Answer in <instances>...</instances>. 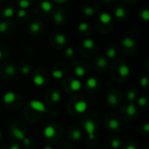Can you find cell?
<instances>
[{
	"label": "cell",
	"instance_id": "obj_1",
	"mask_svg": "<svg viewBox=\"0 0 149 149\" xmlns=\"http://www.w3.org/2000/svg\"><path fill=\"white\" fill-rule=\"evenodd\" d=\"M84 127L88 134V137L90 140H94L95 138V131H96V126L93 121L92 120H86L85 122Z\"/></svg>",
	"mask_w": 149,
	"mask_h": 149
},
{
	"label": "cell",
	"instance_id": "obj_2",
	"mask_svg": "<svg viewBox=\"0 0 149 149\" xmlns=\"http://www.w3.org/2000/svg\"><path fill=\"white\" fill-rule=\"evenodd\" d=\"M29 106L35 111L37 112H39V113H44L46 111V107L44 105L43 102L39 101V100H31L29 102Z\"/></svg>",
	"mask_w": 149,
	"mask_h": 149
},
{
	"label": "cell",
	"instance_id": "obj_3",
	"mask_svg": "<svg viewBox=\"0 0 149 149\" xmlns=\"http://www.w3.org/2000/svg\"><path fill=\"white\" fill-rule=\"evenodd\" d=\"M17 99V95L13 92H7L3 96V101L4 104H11Z\"/></svg>",
	"mask_w": 149,
	"mask_h": 149
},
{
	"label": "cell",
	"instance_id": "obj_4",
	"mask_svg": "<svg viewBox=\"0 0 149 149\" xmlns=\"http://www.w3.org/2000/svg\"><path fill=\"white\" fill-rule=\"evenodd\" d=\"M87 109V103L86 101L81 100L79 101H78L75 105H74V110L79 113H83L86 112V110Z\"/></svg>",
	"mask_w": 149,
	"mask_h": 149
},
{
	"label": "cell",
	"instance_id": "obj_5",
	"mask_svg": "<svg viewBox=\"0 0 149 149\" xmlns=\"http://www.w3.org/2000/svg\"><path fill=\"white\" fill-rule=\"evenodd\" d=\"M44 136L46 138V139H52L54 137L55 134H56V130H55V127L52 125H48L47 127H45L44 129Z\"/></svg>",
	"mask_w": 149,
	"mask_h": 149
},
{
	"label": "cell",
	"instance_id": "obj_6",
	"mask_svg": "<svg viewBox=\"0 0 149 149\" xmlns=\"http://www.w3.org/2000/svg\"><path fill=\"white\" fill-rule=\"evenodd\" d=\"M121 44L124 47L127 48V49H131V48H134V45H135V42L134 40L130 38V37H125L122 41H121Z\"/></svg>",
	"mask_w": 149,
	"mask_h": 149
},
{
	"label": "cell",
	"instance_id": "obj_7",
	"mask_svg": "<svg viewBox=\"0 0 149 149\" xmlns=\"http://www.w3.org/2000/svg\"><path fill=\"white\" fill-rule=\"evenodd\" d=\"M119 74L123 78H127L130 74V67L126 64L120 65L119 67Z\"/></svg>",
	"mask_w": 149,
	"mask_h": 149
},
{
	"label": "cell",
	"instance_id": "obj_8",
	"mask_svg": "<svg viewBox=\"0 0 149 149\" xmlns=\"http://www.w3.org/2000/svg\"><path fill=\"white\" fill-rule=\"evenodd\" d=\"M70 87H71V90L73 91V92H78L81 89L82 87V83L80 80L75 79H72L70 83Z\"/></svg>",
	"mask_w": 149,
	"mask_h": 149
},
{
	"label": "cell",
	"instance_id": "obj_9",
	"mask_svg": "<svg viewBox=\"0 0 149 149\" xmlns=\"http://www.w3.org/2000/svg\"><path fill=\"white\" fill-rule=\"evenodd\" d=\"M29 30L32 34H37L39 32V31L41 30V26L40 24L37 21H33L32 23L30 24L29 25Z\"/></svg>",
	"mask_w": 149,
	"mask_h": 149
},
{
	"label": "cell",
	"instance_id": "obj_10",
	"mask_svg": "<svg viewBox=\"0 0 149 149\" xmlns=\"http://www.w3.org/2000/svg\"><path fill=\"white\" fill-rule=\"evenodd\" d=\"M100 21L102 24H109L112 21V16L109 13H107V12H102L100 15Z\"/></svg>",
	"mask_w": 149,
	"mask_h": 149
},
{
	"label": "cell",
	"instance_id": "obj_11",
	"mask_svg": "<svg viewBox=\"0 0 149 149\" xmlns=\"http://www.w3.org/2000/svg\"><path fill=\"white\" fill-rule=\"evenodd\" d=\"M86 86H87L88 88H90V89H94V88L97 86V85H98V80H97L96 78L91 77V78H88V79H86Z\"/></svg>",
	"mask_w": 149,
	"mask_h": 149
},
{
	"label": "cell",
	"instance_id": "obj_12",
	"mask_svg": "<svg viewBox=\"0 0 149 149\" xmlns=\"http://www.w3.org/2000/svg\"><path fill=\"white\" fill-rule=\"evenodd\" d=\"M32 81H33V83L36 85V86H44L45 85V79L43 78V76H41V75H35L34 77H33V79H32Z\"/></svg>",
	"mask_w": 149,
	"mask_h": 149
},
{
	"label": "cell",
	"instance_id": "obj_13",
	"mask_svg": "<svg viewBox=\"0 0 149 149\" xmlns=\"http://www.w3.org/2000/svg\"><path fill=\"white\" fill-rule=\"evenodd\" d=\"M136 112H137V108H136V107H135L133 103L129 104V105L127 107L126 113H127V114L128 116H134V115L136 113Z\"/></svg>",
	"mask_w": 149,
	"mask_h": 149
},
{
	"label": "cell",
	"instance_id": "obj_14",
	"mask_svg": "<svg viewBox=\"0 0 149 149\" xmlns=\"http://www.w3.org/2000/svg\"><path fill=\"white\" fill-rule=\"evenodd\" d=\"M12 134H13V136H14L16 139H17V140H19V141H23V140L25 138V135L24 134V133H23L20 129H18V128H15V129L12 131Z\"/></svg>",
	"mask_w": 149,
	"mask_h": 149
},
{
	"label": "cell",
	"instance_id": "obj_15",
	"mask_svg": "<svg viewBox=\"0 0 149 149\" xmlns=\"http://www.w3.org/2000/svg\"><path fill=\"white\" fill-rule=\"evenodd\" d=\"M107 102L111 107H115L118 103L117 100V97L115 96V94L113 93H109L107 96Z\"/></svg>",
	"mask_w": 149,
	"mask_h": 149
},
{
	"label": "cell",
	"instance_id": "obj_16",
	"mask_svg": "<svg viewBox=\"0 0 149 149\" xmlns=\"http://www.w3.org/2000/svg\"><path fill=\"white\" fill-rule=\"evenodd\" d=\"M120 122L116 119H112L108 122V127L112 130H117L118 128H120Z\"/></svg>",
	"mask_w": 149,
	"mask_h": 149
},
{
	"label": "cell",
	"instance_id": "obj_17",
	"mask_svg": "<svg viewBox=\"0 0 149 149\" xmlns=\"http://www.w3.org/2000/svg\"><path fill=\"white\" fill-rule=\"evenodd\" d=\"M55 40H56L57 44H58L59 45H63L66 42V37L64 34H62V33H58L56 35Z\"/></svg>",
	"mask_w": 149,
	"mask_h": 149
},
{
	"label": "cell",
	"instance_id": "obj_18",
	"mask_svg": "<svg viewBox=\"0 0 149 149\" xmlns=\"http://www.w3.org/2000/svg\"><path fill=\"white\" fill-rule=\"evenodd\" d=\"M114 15L118 18H123L126 16V11L122 7H117L114 11Z\"/></svg>",
	"mask_w": 149,
	"mask_h": 149
},
{
	"label": "cell",
	"instance_id": "obj_19",
	"mask_svg": "<svg viewBox=\"0 0 149 149\" xmlns=\"http://www.w3.org/2000/svg\"><path fill=\"white\" fill-rule=\"evenodd\" d=\"M83 46L86 48V49H93L94 47V41L91 38H86L84 41H83Z\"/></svg>",
	"mask_w": 149,
	"mask_h": 149
},
{
	"label": "cell",
	"instance_id": "obj_20",
	"mask_svg": "<svg viewBox=\"0 0 149 149\" xmlns=\"http://www.w3.org/2000/svg\"><path fill=\"white\" fill-rule=\"evenodd\" d=\"M41 8L45 12H50L52 10V5L50 2L48 1H43L41 2Z\"/></svg>",
	"mask_w": 149,
	"mask_h": 149
},
{
	"label": "cell",
	"instance_id": "obj_21",
	"mask_svg": "<svg viewBox=\"0 0 149 149\" xmlns=\"http://www.w3.org/2000/svg\"><path fill=\"white\" fill-rule=\"evenodd\" d=\"M61 99V94L58 91H53L51 95V100L53 103H58Z\"/></svg>",
	"mask_w": 149,
	"mask_h": 149
},
{
	"label": "cell",
	"instance_id": "obj_22",
	"mask_svg": "<svg viewBox=\"0 0 149 149\" xmlns=\"http://www.w3.org/2000/svg\"><path fill=\"white\" fill-rule=\"evenodd\" d=\"M53 20L57 24H62L64 22V16L60 12H57L53 14Z\"/></svg>",
	"mask_w": 149,
	"mask_h": 149
},
{
	"label": "cell",
	"instance_id": "obj_23",
	"mask_svg": "<svg viewBox=\"0 0 149 149\" xmlns=\"http://www.w3.org/2000/svg\"><path fill=\"white\" fill-rule=\"evenodd\" d=\"M14 13H15V10L11 7H7L3 11V15L5 17H12L14 15Z\"/></svg>",
	"mask_w": 149,
	"mask_h": 149
},
{
	"label": "cell",
	"instance_id": "obj_24",
	"mask_svg": "<svg viewBox=\"0 0 149 149\" xmlns=\"http://www.w3.org/2000/svg\"><path fill=\"white\" fill-rule=\"evenodd\" d=\"M74 73L77 77H83L86 75V70L81 67V66H77L75 69H74Z\"/></svg>",
	"mask_w": 149,
	"mask_h": 149
},
{
	"label": "cell",
	"instance_id": "obj_25",
	"mask_svg": "<svg viewBox=\"0 0 149 149\" xmlns=\"http://www.w3.org/2000/svg\"><path fill=\"white\" fill-rule=\"evenodd\" d=\"M52 75L54 79H60L64 77V72H62L61 70H53L52 72Z\"/></svg>",
	"mask_w": 149,
	"mask_h": 149
},
{
	"label": "cell",
	"instance_id": "obj_26",
	"mask_svg": "<svg viewBox=\"0 0 149 149\" xmlns=\"http://www.w3.org/2000/svg\"><path fill=\"white\" fill-rule=\"evenodd\" d=\"M17 4L21 8V10H25V9H27L31 4V2L26 1V0H21V1L17 2Z\"/></svg>",
	"mask_w": 149,
	"mask_h": 149
},
{
	"label": "cell",
	"instance_id": "obj_27",
	"mask_svg": "<svg viewBox=\"0 0 149 149\" xmlns=\"http://www.w3.org/2000/svg\"><path fill=\"white\" fill-rule=\"evenodd\" d=\"M116 55H117V52H116V50L114 48H109L107 51V56L109 58H113L116 57Z\"/></svg>",
	"mask_w": 149,
	"mask_h": 149
},
{
	"label": "cell",
	"instance_id": "obj_28",
	"mask_svg": "<svg viewBox=\"0 0 149 149\" xmlns=\"http://www.w3.org/2000/svg\"><path fill=\"white\" fill-rule=\"evenodd\" d=\"M127 100L129 101H131V102L134 101L135 100V98H136V92L134 90H131V91L127 92Z\"/></svg>",
	"mask_w": 149,
	"mask_h": 149
},
{
	"label": "cell",
	"instance_id": "obj_29",
	"mask_svg": "<svg viewBox=\"0 0 149 149\" xmlns=\"http://www.w3.org/2000/svg\"><path fill=\"white\" fill-rule=\"evenodd\" d=\"M82 134L79 130H74L72 134V137L74 141H79L81 139Z\"/></svg>",
	"mask_w": 149,
	"mask_h": 149
},
{
	"label": "cell",
	"instance_id": "obj_30",
	"mask_svg": "<svg viewBox=\"0 0 149 149\" xmlns=\"http://www.w3.org/2000/svg\"><path fill=\"white\" fill-rule=\"evenodd\" d=\"M141 17L144 21H148L149 19V10L148 9H144L141 12Z\"/></svg>",
	"mask_w": 149,
	"mask_h": 149
},
{
	"label": "cell",
	"instance_id": "obj_31",
	"mask_svg": "<svg viewBox=\"0 0 149 149\" xmlns=\"http://www.w3.org/2000/svg\"><path fill=\"white\" fill-rule=\"evenodd\" d=\"M88 28H89L88 24H87V23H85V22L80 23V24H79V26H78V30H79V31H81V32H84V31H87Z\"/></svg>",
	"mask_w": 149,
	"mask_h": 149
},
{
	"label": "cell",
	"instance_id": "obj_32",
	"mask_svg": "<svg viewBox=\"0 0 149 149\" xmlns=\"http://www.w3.org/2000/svg\"><path fill=\"white\" fill-rule=\"evenodd\" d=\"M97 65H98L100 68H104V67L107 66V59H106L105 58L101 57V58H99V60H98V62H97Z\"/></svg>",
	"mask_w": 149,
	"mask_h": 149
},
{
	"label": "cell",
	"instance_id": "obj_33",
	"mask_svg": "<svg viewBox=\"0 0 149 149\" xmlns=\"http://www.w3.org/2000/svg\"><path fill=\"white\" fill-rule=\"evenodd\" d=\"M83 11L86 16H93L94 14V10L92 7H84Z\"/></svg>",
	"mask_w": 149,
	"mask_h": 149
},
{
	"label": "cell",
	"instance_id": "obj_34",
	"mask_svg": "<svg viewBox=\"0 0 149 149\" xmlns=\"http://www.w3.org/2000/svg\"><path fill=\"white\" fill-rule=\"evenodd\" d=\"M110 144H111V147L114 149L119 148L120 147V141L118 139H113L111 141V143Z\"/></svg>",
	"mask_w": 149,
	"mask_h": 149
},
{
	"label": "cell",
	"instance_id": "obj_35",
	"mask_svg": "<svg viewBox=\"0 0 149 149\" xmlns=\"http://www.w3.org/2000/svg\"><path fill=\"white\" fill-rule=\"evenodd\" d=\"M147 103H148V100H147L146 97H141V98H139V100H138V105L140 107H145L147 105Z\"/></svg>",
	"mask_w": 149,
	"mask_h": 149
},
{
	"label": "cell",
	"instance_id": "obj_36",
	"mask_svg": "<svg viewBox=\"0 0 149 149\" xmlns=\"http://www.w3.org/2000/svg\"><path fill=\"white\" fill-rule=\"evenodd\" d=\"M65 54L66 56L70 57V58L73 57V54H74V50H73V48H72V47H67V48L65 49Z\"/></svg>",
	"mask_w": 149,
	"mask_h": 149
},
{
	"label": "cell",
	"instance_id": "obj_37",
	"mask_svg": "<svg viewBox=\"0 0 149 149\" xmlns=\"http://www.w3.org/2000/svg\"><path fill=\"white\" fill-rule=\"evenodd\" d=\"M15 72H16V69H15L14 65H9L6 69V73L8 75H13L15 73Z\"/></svg>",
	"mask_w": 149,
	"mask_h": 149
},
{
	"label": "cell",
	"instance_id": "obj_38",
	"mask_svg": "<svg viewBox=\"0 0 149 149\" xmlns=\"http://www.w3.org/2000/svg\"><path fill=\"white\" fill-rule=\"evenodd\" d=\"M140 83H141V86L142 87H146V86H148V78L147 76L142 77V78L141 79Z\"/></svg>",
	"mask_w": 149,
	"mask_h": 149
},
{
	"label": "cell",
	"instance_id": "obj_39",
	"mask_svg": "<svg viewBox=\"0 0 149 149\" xmlns=\"http://www.w3.org/2000/svg\"><path fill=\"white\" fill-rule=\"evenodd\" d=\"M7 27H8V23L7 22H5V21L1 22L0 23V32H2V33L6 31Z\"/></svg>",
	"mask_w": 149,
	"mask_h": 149
},
{
	"label": "cell",
	"instance_id": "obj_40",
	"mask_svg": "<svg viewBox=\"0 0 149 149\" xmlns=\"http://www.w3.org/2000/svg\"><path fill=\"white\" fill-rule=\"evenodd\" d=\"M30 70H31L30 66H27V65H24V66L21 67V72L23 74H24V75L25 74H28L30 72Z\"/></svg>",
	"mask_w": 149,
	"mask_h": 149
},
{
	"label": "cell",
	"instance_id": "obj_41",
	"mask_svg": "<svg viewBox=\"0 0 149 149\" xmlns=\"http://www.w3.org/2000/svg\"><path fill=\"white\" fill-rule=\"evenodd\" d=\"M17 16L19 17H25L26 16V11H25V10H19L18 11H17Z\"/></svg>",
	"mask_w": 149,
	"mask_h": 149
},
{
	"label": "cell",
	"instance_id": "obj_42",
	"mask_svg": "<svg viewBox=\"0 0 149 149\" xmlns=\"http://www.w3.org/2000/svg\"><path fill=\"white\" fill-rule=\"evenodd\" d=\"M23 143L25 145V146H29L30 144H31V140L29 139V138H27V137H25L24 140H23Z\"/></svg>",
	"mask_w": 149,
	"mask_h": 149
},
{
	"label": "cell",
	"instance_id": "obj_43",
	"mask_svg": "<svg viewBox=\"0 0 149 149\" xmlns=\"http://www.w3.org/2000/svg\"><path fill=\"white\" fill-rule=\"evenodd\" d=\"M142 128H143V130L146 132V133H148L149 131V124L148 123H146L143 127H142Z\"/></svg>",
	"mask_w": 149,
	"mask_h": 149
},
{
	"label": "cell",
	"instance_id": "obj_44",
	"mask_svg": "<svg viewBox=\"0 0 149 149\" xmlns=\"http://www.w3.org/2000/svg\"><path fill=\"white\" fill-rule=\"evenodd\" d=\"M10 149H20V147H19L18 145H17V144H14V145H12V146L10 147Z\"/></svg>",
	"mask_w": 149,
	"mask_h": 149
},
{
	"label": "cell",
	"instance_id": "obj_45",
	"mask_svg": "<svg viewBox=\"0 0 149 149\" xmlns=\"http://www.w3.org/2000/svg\"><path fill=\"white\" fill-rule=\"evenodd\" d=\"M126 149H137V148L134 145H130V146H127Z\"/></svg>",
	"mask_w": 149,
	"mask_h": 149
},
{
	"label": "cell",
	"instance_id": "obj_46",
	"mask_svg": "<svg viewBox=\"0 0 149 149\" xmlns=\"http://www.w3.org/2000/svg\"><path fill=\"white\" fill-rule=\"evenodd\" d=\"M56 3H67V1H56Z\"/></svg>",
	"mask_w": 149,
	"mask_h": 149
},
{
	"label": "cell",
	"instance_id": "obj_47",
	"mask_svg": "<svg viewBox=\"0 0 149 149\" xmlns=\"http://www.w3.org/2000/svg\"><path fill=\"white\" fill-rule=\"evenodd\" d=\"M43 149H52V148L50 147V146H46V147H45Z\"/></svg>",
	"mask_w": 149,
	"mask_h": 149
},
{
	"label": "cell",
	"instance_id": "obj_48",
	"mask_svg": "<svg viewBox=\"0 0 149 149\" xmlns=\"http://www.w3.org/2000/svg\"><path fill=\"white\" fill-rule=\"evenodd\" d=\"M2 56H3V53H2V52H1V50H0V58H2Z\"/></svg>",
	"mask_w": 149,
	"mask_h": 149
},
{
	"label": "cell",
	"instance_id": "obj_49",
	"mask_svg": "<svg viewBox=\"0 0 149 149\" xmlns=\"http://www.w3.org/2000/svg\"><path fill=\"white\" fill-rule=\"evenodd\" d=\"M1 137H2V134H1V132H0V139H1Z\"/></svg>",
	"mask_w": 149,
	"mask_h": 149
}]
</instances>
